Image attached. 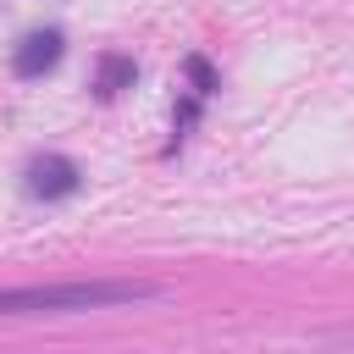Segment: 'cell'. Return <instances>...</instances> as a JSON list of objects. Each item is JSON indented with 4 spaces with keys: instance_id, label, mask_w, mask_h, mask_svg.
I'll return each mask as SVG.
<instances>
[{
    "instance_id": "4",
    "label": "cell",
    "mask_w": 354,
    "mask_h": 354,
    "mask_svg": "<svg viewBox=\"0 0 354 354\" xmlns=\"http://www.w3.org/2000/svg\"><path fill=\"white\" fill-rule=\"evenodd\" d=\"M133 77H138L133 55H100V66H94V94H100V100H116L122 88H133Z\"/></svg>"
},
{
    "instance_id": "2",
    "label": "cell",
    "mask_w": 354,
    "mask_h": 354,
    "mask_svg": "<svg viewBox=\"0 0 354 354\" xmlns=\"http://www.w3.org/2000/svg\"><path fill=\"white\" fill-rule=\"evenodd\" d=\"M77 188H83V171H77V160H66V155H33L28 171H22V194H28V199H44V205L72 199Z\"/></svg>"
},
{
    "instance_id": "3",
    "label": "cell",
    "mask_w": 354,
    "mask_h": 354,
    "mask_svg": "<svg viewBox=\"0 0 354 354\" xmlns=\"http://www.w3.org/2000/svg\"><path fill=\"white\" fill-rule=\"evenodd\" d=\"M61 50H66L61 28H33V33L11 50V72H17V77H44V72L61 61Z\"/></svg>"
},
{
    "instance_id": "1",
    "label": "cell",
    "mask_w": 354,
    "mask_h": 354,
    "mask_svg": "<svg viewBox=\"0 0 354 354\" xmlns=\"http://www.w3.org/2000/svg\"><path fill=\"white\" fill-rule=\"evenodd\" d=\"M160 299V282H44V288H0V315H77Z\"/></svg>"
}]
</instances>
